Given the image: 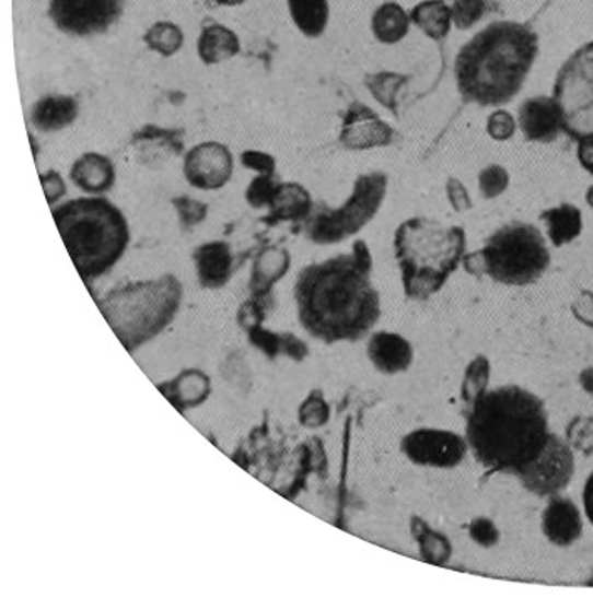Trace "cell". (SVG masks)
<instances>
[{"label":"cell","mask_w":593,"mask_h":598,"mask_svg":"<svg viewBox=\"0 0 593 598\" xmlns=\"http://www.w3.org/2000/svg\"><path fill=\"white\" fill-rule=\"evenodd\" d=\"M372 255L362 241L350 254L305 266L293 285L296 317L317 341L354 342L381 317V297L371 280Z\"/></svg>","instance_id":"obj_1"},{"label":"cell","mask_w":593,"mask_h":598,"mask_svg":"<svg viewBox=\"0 0 593 598\" xmlns=\"http://www.w3.org/2000/svg\"><path fill=\"white\" fill-rule=\"evenodd\" d=\"M548 436L544 401L523 387H498L469 406L468 448L488 470L519 473L542 452Z\"/></svg>","instance_id":"obj_2"},{"label":"cell","mask_w":593,"mask_h":598,"mask_svg":"<svg viewBox=\"0 0 593 598\" xmlns=\"http://www.w3.org/2000/svg\"><path fill=\"white\" fill-rule=\"evenodd\" d=\"M538 50V34L528 24L493 22L457 52L454 59L457 93L478 106L510 103L525 84Z\"/></svg>","instance_id":"obj_3"},{"label":"cell","mask_w":593,"mask_h":598,"mask_svg":"<svg viewBox=\"0 0 593 598\" xmlns=\"http://www.w3.org/2000/svg\"><path fill=\"white\" fill-rule=\"evenodd\" d=\"M66 248L81 279H100L121 260L131 232L125 213L104 197L74 198L53 208Z\"/></svg>","instance_id":"obj_4"},{"label":"cell","mask_w":593,"mask_h":598,"mask_svg":"<svg viewBox=\"0 0 593 598\" xmlns=\"http://www.w3.org/2000/svg\"><path fill=\"white\" fill-rule=\"evenodd\" d=\"M394 255L406 297L428 301L462 266L466 255V233L462 226L416 216L397 226Z\"/></svg>","instance_id":"obj_5"},{"label":"cell","mask_w":593,"mask_h":598,"mask_svg":"<svg viewBox=\"0 0 593 598\" xmlns=\"http://www.w3.org/2000/svg\"><path fill=\"white\" fill-rule=\"evenodd\" d=\"M183 302V283L172 273L121 283L97 298L106 323L129 352L153 341L175 319Z\"/></svg>","instance_id":"obj_6"},{"label":"cell","mask_w":593,"mask_h":598,"mask_svg":"<svg viewBox=\"0 0 593 598\" xmlns=\"http://www.w3.org/2000/svg\"><path fill=\"white\" fill-rule=\"evenodd\" d=\"M478 254L482 275L515 288L542 279L551 260L544 233L526 222H511L501 226Z\"/></svg>","instance_id":"obj_7"},{"label":"cell","mask_w":593,"mask_h":598,"mask_svg":"<svg viewBox=\"0 0 593 598\" xmlns=\"http://www.w3.org/2000/svg\"><path fill=\"white\" fill-rule=\"evenodd\" d=\"M387 184L386 173H362L340 207H314V212L304 222L307 241L315 245H336L358 235L380 213L387 195Z\"/></svg>","instance_id":"obj_8"},{"label":"cell","mask_w":593,"mask_h":598,"mask_svg":"<svg viewBox=\"0 0 593 598\" xmlns=\"http://www.w3.org/2000/svg\"><path fill=\"white\" fill-rule=\"evenodd\" d=\"M554 97L560 106L565 133L573 140L593 134V40L561 65Z\"/></svg>","instance_id":"obj_9"},{"label":"cell","mask_w":593,"mask_h":598,"mask_svg":"<svg viewBox=\"0 0 593 598\" xmlns=\"http://www.w3.org/2000/svg\"><path fill=\"white\" fill-rule=\"evenodd\" d=\"M125 9L126 0H49L47 15L59 33L84 39L115 27Z\"/></svg>","instance_id":"obj_10"},{"label":"cell","mask_w":593,"mask_h":598,"mask_svg":"<svg viewBox=\"0 0 593 598\" xmlns=\"http://www.w3.org/2000/svg\"><path fill=\"white\" fill-rule=\"evenodd\" d=\"M575 452L565 437L558 434L548 436L544 448L528 465L523 466L516 477L523 486L536 496L560 495L572 483L575 474Z\"/></svg>","instance_id":"obj_11"},{"label":"cell","mask_w":593,"mask_h":598,"mask_svg":"<svg viewBox=\"0 0 593 598\" xmlns=\"http://www.w3.org/2000/svg\"><path fill=\"white\" fill-rule=\"evenodd\" d=\"M404 456L418 466L451 470L462 465L468 453V441L453 431L416 430L404 436L400 443Z\"/></svg>","instance_id":"obj_12"},{"label":"cell","mask_w":593,"mask_h":598,"mask_svg":"<svg viewBox=\"0 0 593 598\" xmlns=\"http://www.w3.org/2000/svg\"><path fill=\"white\" fill-rule=\"evenodd\" d=\"M232 151L220 141H201L186 151L183 175L186 184L201 191L222 190L233 176Z\"/></svg>","instance_id":"obj_13"},{"label":"cell","mask_w":593,"mask_h":598,"mask_svg":"<svg viewBox=\"0 0 593 598\" xmlns=\"http://www.w3.org/2000/svg\"><path fill=\"white\" fill-rule=\"evenodd\" d=\"M396 131L368 104H349L340 125L339 143L347 151H368L393 144Z\"/></svg>","instance_id":"obj_14"},{"label":"cell","mask_w":593,"mask_h":598,"mask_svg":"<svg viewBox=\"0 0 593 598\" xmlns=\"http://www.w3.org/2000/svg\"><path fill=\"white\" fill-rule=\"evenodd\" d=\"M185 151V134L178 128L144 125L132 133L129 153L138 165L161 168Z\"/></svg>","instance_id":"obj_15"},{"label":"cell","mask_w":593,"mask_h":598,"mask_svg":"<svg viewBox=\"0 0 593 598\" xmlns=\"http://www.w3.org/2000/svg\"><path fill=\"white\" fill-rule=\"evenodd\" d=\"M516 121L523 137L535 143H551L565 133L560 106L554 96H535L523 101Z\"/></svg>","instance_id":"obj_16"},{"label":"cell","mask_w":593,"mask_h":598,"mask_svg":"<svg viewBox=\"0 0 593 598\" xmlns=\"http://www.w3.org/2000/svg\"><path fill=\"white\" fill-rule=\"evenodd\" d=\"M542 531L555 547H570L582 538L583 518L579 506L565 496H551L542 515Z\"/></svg>","instance_id":"obj_17"},{"label":"cell","mask_w":593,"mask_h":598,"mask_svg":"<svg viewBox=\"0 0 593 598\" xmlns=\"http://www.w3.org/2000/svg\"><path fill=\"white\" fill-rule=\"evenodd\" d=\"M368 357L375 371L386 376H396L411 367L415 349L400 333L381 330L372 333L369 339Z\"/></svg>","instance_id":"obj_18"},{"label":"cell","mask_w":593,"mask_h":598,"mask_svg":"<svg viewBox=\"0 0 593 598\" xmlns=\"http://www.w3.org/2000/svg\"><path fill=\"white\" fill-rule=\"evenodd\" d=\"M69 175L79 190L93 197H103L104 194L113 190L118 178L112 159H107L106 154L97 153V151H88L78 156L69 169Z\"/></svg>","instance_id":"obj_19"},{"label":"cell","mask_w":593,"mask_h":598,"mask_svg":"<svg viewBox=\"0 0 593 598\" xmlns=\"http://www.w3.org/2000/svg\"><path fill=\"white\" fill-rule=\"evenodd\" d=\"M195 270L201 288H225L233 273V251L226 242L211 241L194 250Z\"/></svg>","instance_id":"obj_20"},{"label":"cell","mask_w":593,"mask_h":598,"mask_svg":"<svg viewBox=\"0 0 593 598\" xmlns=\"http://www.w3.org/2000/svg\"><path fill=\"white\" fill-rule=\"evenodd\" d=\"M81 106L74 96L50 93L39 97L31 108V125L44 134L59 133L78 121Z\"/></svg>","instance_id":"obj_21"},{"label":"cell","mask_w":593,"mask_h":598,"mask_svg":"<svg viewBox=\"0 0 593 598\" xmlns=\"http://www.w3.org/2000/svg\"><path fill=\"white\" fill-rule=\"evenodd\" d=\"M242 49L240 37L229 25L207 17L201 22L197 55L205 66H217L236 58Z\"/></svg>","instance_id":"obj_22"},{"label":"cell","mask_w":593,"mask_h":598,"mask_svg":"<svg viewBox=\"0 0 593 598\" xmlns=\"http://www.w3.org/2000/svg\"><path fill=\"white\" fill-rule=\"evenodd\" d=\"M314 212V200L304 185L295 181L280 184L279 191L268 208L265 222L268 225H277L283 222H305Z\"/></svg>","instance_id":"obj_23"},{"label":"cell","mask_w":593,"mask_h":598,"mask_svg":"<svg viewBox=\"0 0 593 598\" xmlns=\"http://www.w3.org/2000/svg\"><path fill=\"white\" fill-rule=\"evenodd\" d=\"M160 391L176 409L185 411V409L198 408L210 398L211 380L204 371L186 370L175 379L160 384Z\"/></svg>","instance_id":"obj_24"},{"label":"cell","mask_w":593,"mask_h":598,"mask_svg":"<svg viewBox=\"0 0 593 598\" xmlns=\"http://www.w3.org/2000/svg\"><path fill=\"white\" fill-rule=\"evenodd\" d=\"M290 266H292V257L287 248L277 247V245L261 248L252 266L251 283H248L252 294L272 292L277 283L287 275Z\"/></svg>","instance_id":"obj_25"},{"label":"cell","mask_w":593,"mask_h":598,"mask_svg":"<svg viewBox=\"0 0 593 598\" xmlns=\"http://www.w3.org/2000/svg\"><path fill=\"white\" fill-rule=\"evenodd\" d=\"M542 222L547 226L548 241L555 248L572 244L580 237L583 230V216L575 204L561 203L558 207L548 208L540 215Z\"/></svg>","instance_id":"obj_26"},{"label":"cell","mask_w":593,"mask_h":598,"mask_svg":"<svg viewBox=\"0 0 593 598\" xmlns=\"http://www.w3.org/2000/svg\"><path fill=\"white\" fill-rule=\"evenodd\" d=\"M290 19L299 33L309 39H317L329 25V0H287Z\"/></svg>","instance_id":"obj_27"},{"label":"cell","mask_w":593,"mask_h":598,"mask_svg":"<svg viewBox=\"0 0 593 598\" xmlns=\"http://www.w3.org/2000/svg\"><path fill=\"white\" fill-rule=\"evenodd\" d=\"M411 27V15L397 2H384L372 14L371 30L375 40L386 46L400 43L408 36Z\"/></svg>","instance_id":"obj_28"},{"label":"cell","mask_w":593,"mask_h":598,"mask_svg":"<svg viewBox=\"0 0 593 598\" xmlns=\"http://www.w3.org/2000/svg\"><path fill=\"white\" fill-rule=\"evenodd\" d=\"M409 15L412 24L433 40L446 39L453 25L451 8L444 0H422Z\"/></svg>","instance_id":"obj_29"},{"label":"cell","mask_w":593,"mask_h":598,"mask_svg":"<svg viewBox=\"0 0 593 598\" xmlns=\"http://www.w3.org/2000/svg\"><path fill=\"white\" fill-rule=\"evenodd\" d=\"M411 535L418 543L422 560L433 565H444L450 562L453 544L450 538L441 531L434 530L421 516H412Z\"/></svg>","instance_id":"obj_30"},{"label":"cell","mask_w":593,"mask_h":598,"mask_svg":"<svg viewBox=\"0 0 593 598\" xmlns=\"http://www.w3.org/2000/svg\"><path fill=\"white\" fill-rule=\"evenodd\" d=\"M411 75L393 71H380L365 74L364 86L368 87L375 103H380L394 116H399V97L404 87L408 86Z\"/></svg>","instance_id":"obj_31"},{"label":"cell","mask_w":593,"mask_h":598,"mask_svg":"<svg viewBox=\"0 0 593 598\" xmlns=\"http://www.w3.org/2000/svg\"><path fill=\"white\" fill-rule=\"evenodd\" d=\"M143 43L154 55L173 58L185 46V33L175 22L158 21L144 31Z\"/></svg>","instance_id":"obj_32"},{"label":"cell","mask_w":593,"mask_h":598,"mask_svg":"<svg viewBox=\"0 0 593 598\" xmlns=\"http://www.w3.org/2000/svg\"><path fill=\"white\" fill-rule=\"evenodd\" d=\"M491 364L485 355H476L469 361L462 383V399L465 404L473 406L482 395H487L490 386Z\"/></svg>","instance_id":"obj_33"},{"label":"cell","mask_w":593,"mask_h":598,"mask_svg":"<svg viewBox=\"0 0 593 598\" xmlns=\"http://www.w3.org/2000/svg\"><path fill=\"white\" fill-rule=\"evenodd\" d=\"M276 298H274L272 292H265V294H252L244 304L240 305L239 319L240 326L245 330L251 327L261 326L268 314L272 312Z\"/></svg>","instance_id":"obj_34"},{"label":"cell","mask_w":593,"mask_h":598,"mask_svg":"<svg viewBox=\"0 0 593 598\" xmlns=\"http://www.w3.org/2000/svg\"><path fill=\"white\" fill-rule=\"evenodd\" d=\"M330 420V406L322 391H312L299 406V423L307 430L326 426Z\"/></svg>","instance_id":"obj_35"},{"label":"cell","mask_w":593,"mask_h":598,"mask_svg":"<svg viewBox=\"0 0 593 598\" xmlns=\"http://www.w3.org/2000/svg\"><path fill=\"white\" fill-rule=\"evenodd\" d=\"M282 181L279 175H257L245 188V201L255 210L270 208Z\"/></svg>","instance_id":"obj_36"},{"label":"cell","mask_w":593,"mask_h":598,"mask_svg":"<svg viewBox=\"0 0 593 598\" xmlns=\"http://www.w3.org/2000/svg\"><path fill=\"white\" fill-rule=\"evenodd\" d=\"M570 448L583 456L593 455V415H575L565 430Z\"/></svg>","instance_id":"obj_37"},{"label":"cell","mask_w":593,"mask_h":598,"mask_svg":"<svg viewBox=\"0 0 593 598\" xmlns=\"http://www.w3.org/2000/svg\"><path fill=\"white\" fill-rule=\"evenodd\" d=\"M172 203L175 207L179 225L185 230L195 228L207 220L208 204L190 197V195H179V197L173 198Z\"/></svg>","instance_id":"obj_38"},{"label":"cell","mask_w":593,"mask_h":598,"mask_svg":"<svg viewBox=\"0 0 593 598\" xmlns=\"http://www.w3.org/2000/svg\"><path fill=\"white\" fill-rule=\"evenodd\" d=\"M478 187L482 198L495 200L510 187V173L501 165L487 166L479 172Z\"/></svg>","instance_id":"obj_39"},{"label":"cell","mask_w":593,"mask_h":598,"mask_svg":"<svg viewBox=\"0 0 593 598\" xmlns=\"http://www.w3.org/2000/svg\"><path fill=\"white\" fill-rule=\"evenodd\" d=\"M487 14V0H454L451 8L453 24L460 31L472 30Z\"/></svg>","instance_id":"obj_40"},{"label":"cell","mask_w":593,"mask_h":598,"mask_svg":"<svg viewBox=\"0 0 593 598\" xmlns=\"http://www.w3.org/2000/svg\"><path fill=\"white\" fill-rule=\"evenodd\" d=\"M519 121L507 109H497L488 116L487 133L491 140L508 141L515 137Z\"/></svg>","instance_id":"obj_41"},{"label":"cell","mask_w":593,"mask_h":598,"mask_svg":"<svg viewBox=\"0 0 593 598\" xmlns=\"http://www.w3.org/2000/svg\"><path fill=\"white\" fill-rule=\"evenodd\" d=\"M469 538L481 549H493L500 541L501 533L493 519L479 516L473 519L468 527Z\"/></svg>","instance_id":"obj_42"},{"label":"cell","mask_w":593,"mask_h":598,"mask_svg":"<svg viewBox=\"0 0 593 598\" xmlns=\"http://www.w3.org/2000/svg\"><path fill=\"white\" fill-rule=\"evenodd\" d=\"M247 333L251 344L264 352L268 359H276L280 354L282 333L272 332V330L265 329L264 326L251 327Z\"/></svg>","instance_id":"obj_43"},{"label":"cell","mask_w":593,"mask_h":598,"mask_svg":"<svg viewBox=\"0 0 593 598\" xmlns=\"http://www.w3.org/2000/svg\"><path fill=\"white\" fill-rule=\"evenodd\" d=\"M240 163L244 168L257 175H274L277 173V160L274 154L260 150H245L240 153Z\"/></svg>","instance_id":"obj_44"},{"label":"cell","mask_w":593,"mask_h":598,"mask_svg":"<svg viewBox=\"0 0 593 598\" xmlns=\"http://www.w3.org/2000/svg\"><path fill=\"white\" fill-rule=\"evenodd\" d=\"M40 185H43L47 203L53 208L58 207L68 194V185L58 169H47V172L40 173Z\"/></svg>","instance_id":"obj_45"},{"label":"cell","mask_w":593,"mask_h":598,"mask_svg":"<svg viewBox=\"0 0 593 598\" xmlns=\"http://www.w3.org/2000/svg\"><path fill=\"white\" fill-rule=\"evenodd\" d=\"M446 197L451 207H453L454 212L465 213L473 208V201L472 197H469L468 188L465 187L462 179H447Z\"/></svg>","instance_id":"obj_46"},{"label":"cell","mask_w":593,"mask_h":598,"mask_svg":"<svg viewBox=\"0 0 593 598\" xmlns=\"http://www.w3.org/2000/svg\"><path fill=\"white\" fill-rule=\"evenodd\" d=\"M572 314L580 324L593 330V292L580 291L572 302Z\"/></svg>","instance_id":"obj_47"},{"label":"cell","mask_w":593,"mask_h":598,"mask_svg":"<svg viewBox=\"0 0 593 598\" xmlns=\"http://www.w3.org/2000/svg\"><path fill=\"white\" fill-rule=\"evenodd\" d=\"M280 354L287 355L293 362H302L309 355V348L301 337H296L292 332H283Z\"/></svg>","instance_id":"obj_48"},{"label":"cell","mask_w":593,"mask_h":598,"mask_svg":"<svg viewBox=\"0 0 593 598\" xmlns=\"http://www.w3.org/2000/svg\"><path fill=\"white\" fill-rule=\"evenodd\" d=\"M577 160L586 173L593 175V134H585L577 140Z\"/></svg>","instance_id":"obj_49"},{"label":"cell","mask_w":593,"mask_h":598,"mask_svg":"<svg viewBox=\"0 0 593 598\" xmlns=\"http://www.w3.org/2000/svg\"><path fill=\"white\" fill-rule=\"evenodd\" d=\"M583 509H585L586 518L593 525V473L586 480L583 488Z\"/></svg>","instance_id":"obj_50"},{"label":"cell","mask_w":593,"mask_h":598,"mask_svg":"<svg viewBox=\"0 0 593 598\" xmlns=\"http://www.w3.org/2000/svg\"><path fill=\"white\" fill-rule=\"evenodd\" d=\"M579 384L583 391L593 398V366L585 367V370L579 374Z\"/></svg>","instance_id":"obj_51"},{"label":"cell","mask_w":593,"mask_h":598,"mask_svg":"<svg viewBox=\"0 0 593 598\" xmlns=\"http://www.w3.org/2000/svg\"><path fill=\"white\" fill-rule=\"evenodd\" d=\"M211 2L219 8H239V5H244L247 0H211Z\"/></svg>","instance_id":"obj_52"},{"label":"cell","mask_w":593,"mask_h":598,"mask_svg":"<svg viewBox=\"0 0 593 598\" xmlns=\"http://www.w3.org/2000/svg\"><path fill=\"white\" fill-rule=\"evenodd\" d=\"M30 141L31 148H33L34 159L37 160V156H39V144H37L36 137H34V134H30Z\"/></svg>","instance_id":"obj_53"},{"label":"cell","mask_w":593,"mask_h":598,"mask_svg":"<svg viewBox=\"0 0 593 598\" xmlns=\"http://www.w3.org/2000/svg\"><path fill=\"white\" fill-rule=\"evenodd\" d=\"M585 200L586 203H589V207L593 208V185L586 190Z\"/></svg>","instance_id":"obj_54"}]
</instances>
